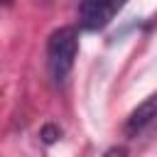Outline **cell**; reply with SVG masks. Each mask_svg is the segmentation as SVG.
Returning <instances> with one entry per match:
<instances>
[{"mask_svg": "<svg viewBox=\"0 0 157 157\" xmlns=\"http://www.w3.org/2000/svg\"><path fill=\"white\" fill-rule=\"evenodd\" d=\"M78 54V29L76 27H59L49 34L47 42V66L56 83H61L69 71L74 69V59Z\"/></svg>", "mask_w": 157, "mask_h": 157, "instance_id": "cell-1", "label": "cell"}, {"mask_svg": "<svg viewBox=\"0 0 157 157\" xmlns=\"http://www.w3.org/2000/svg\"><path fill=\"white\" fill-rule=\"evenodd\" d=\"M128 0H81L78 5V25L88 32H98L110 25L118 10L125 7Z\"/></svg>", "mask_w": 157, "mask_h": 157, "instance_id": "cell-2", "label": "cell"}, {"mask_svg": "<svg viewBox=\"0 0 157 157\" xmlns=\"http://www.w3.org/2000/svg\"><path fill=\"white\" fill-rule=\"evenodd\" d=\"M157 120V93H152V96H147L130 115H128V120H125V132L128 135H137L140 130H145L150 123H155Z\"/></svg>", "mask_w": 157, "mask_h": 157, "instance_id": "cell-3", "label": "cell"}, {"mask_svg": "<svg viewBox=\"0 0 157 157\" xmlns=\"http://www.w3.org/2000/svg\"><path fill=\"white\" fill-rule=\"evenodd\" d=\"M61 135V130L59 128H54V125H44L42 128V140L47 142V145H52V142H56V137Z\"/></svg>", "mask_w": 157, "mask_h": 157, "instance_id": "cell-4", "label": "cell"}, {"mask_svg": "<svg viewBox=\"0 0 157 157\" xmlns=\"http://www.w3.org/2000/svg\"><path fill=\"white\" fill-rule=\"evenodd\" d=\"M103 157H125V150H123V147H110Z\"/></svg>", "mask_w": 157, "mask_h": 157, "instance_id": "cell-5", "label": "cell"}]
</instances>
